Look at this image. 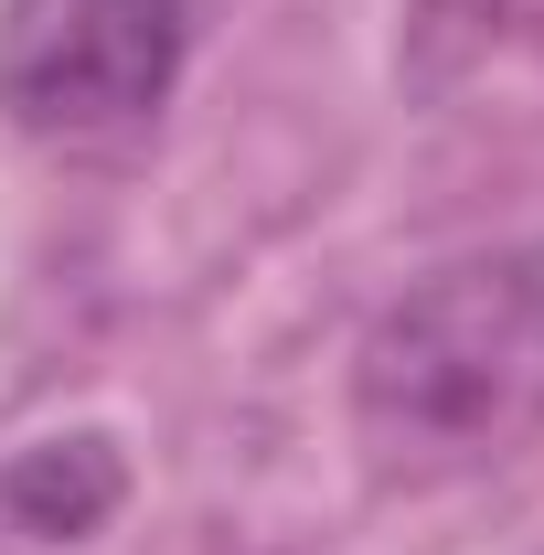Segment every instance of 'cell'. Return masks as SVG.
Masks as SVG:
<instances>
[{"label":"cell","mask_w":544,"mask_h":555,"mask_svg":"<svg viewBox=\"0 0 544 555\" xmlns=\"http://www.w3.org/2000/svg\"><path fill=\"white\" fill-rule=\"evenodd\" d=\"M193 54V0H0V107L43 150L139 139Z\"/></svg>","instance_id":"obj_2"},{"label":"cell","mask_w":544,"mask_h":555,"mask_svg":"<svg viewBox=\"0 0 544 555\" xmlns=\"http://www.w3.org/2000/svg\"><path fill=\"white\" fill-rule=\"evenodd\" d=\"M534 33H544V0H406L416 75H459L502 43H534Z\"/></svg>","instance_id":"obj_4"},{"label":"cell","mask_w":544,"mask_h":555,"mask_svg":"<svg viewBox=\"0 0 544 555\" xmlns=\"http://www.w3.org/2000/svg\"><path fill=\"white\" fill-rule=\"evenodd\" d=\"M352 438L374 481H470L544 438V246L416 278L352 352Z\"/></svg>","instance_id":"obj_1"},{"label":"cell","mask_w":544,"mask_h":555,"mask_svg":"<svg viewBox=\"0 0 544 555\" xmlns=\"http://www.w3.org/2000/svg\"><path fill=\"white\" fill-rule=\"evenodd\" d=\"M118 502H129V470H118L107 438H43V449H22V460L0 470V513H11L22 534H43V545L96 534Z\"/></svg>","instance_id":"obj_3"}]
</instances>
